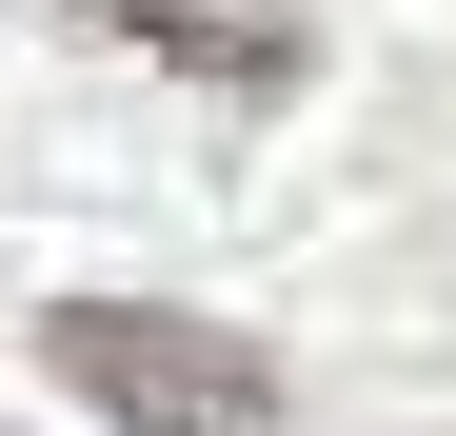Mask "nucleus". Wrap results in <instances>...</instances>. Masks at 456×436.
I'll use <instances>...</instances> for the list:
<instances>
[{"instance_id": "nucleus-2", "label": "nucleus", "mask_w": 456, "mask_h": 436, "mask_svg": "<svg viewBox=\"0 0 456 436\" xmlns=\"http://www.w3.org/2000/svg\"><path fill=\"white\" fill-rule=\"evenodd\" d=\"M100 20L139 60H179V80H218V100H278L318 60V0H100Z\"/></svg>"}, {"instance_id": "nucleus-1", "label": "nucleus", "mask_w": 456, "mask_h": 436, "mask_svg": "<svg viewBox=\"0 0 456 436\" xmlns=\"http://www.w3.org/2000/svg\"><path fill=\"white\" fill-rule=\"evenodd\" d=\"M40 357L80 377L119 436H278V357L239 318H159V298H60Z\"/></svg>"}]
</instances>
